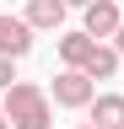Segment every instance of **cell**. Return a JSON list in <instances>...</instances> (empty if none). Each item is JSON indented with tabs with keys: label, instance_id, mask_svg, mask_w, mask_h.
Masks as SVG:
<instances>
[{
	"label": "cell",
	"instance_id": "4fadbf2b",
	"mask_svg": "<svg viewBox=\"0 0 124 129\" xmlns=\"http://www.w3.org/2000/svg\"><path fill=\"white\" fill-rule=\"evenodd\" d=\"M86 129H97V124H86Z\"/></svg>",
	"mask_w": 124,
	"mask_h": 129
},
{
	"label": "cell",
	"instance_id": "9c48e42d",
	"mask_svg": "<svg viewBox=\"0 0 124 129\" xmlns=\"http://www.w3.org/2000/svg\"><path fill=\"white\" fill-rule=\"evenodd\" d=\"M11 81H16V70H11V54H0V91H6Z\"/></svg>",
	"mask_w": 124,
	"mask_h": 129
},
{
	"label": "cell",
	"instance_id": "7c38bea8",
	"mask_svg": "<svg viewBox=\"0 0 124 129\" xmlns=\"http://www.w3.org/2000/svg\"><path fill=\"white\" fill-rule=\"evenodd\" d=\"M70 6H92V0H70Z\"/></svg>",
	"mask_w": 124,
	"mask_h": 129
},
{
	"label": "cell",
	"instance_id": "ba28073f",
	"mask_svg": "<svg viewBox=\"0 0 124 129\" xmlns=\"http://www.w3.org/2000/svg\"><path fill=\"white\" fill-rule=\"evenodd\" d=\"M86 75H92V81H113V75H119V48H113V43H97L92 59H86Z\"/></svg>",
	"mask_w": 124,
	"mask_h": 129
},
{
	"label": "cell",
	"instance_id": "52a82bcc",
	"mask_svg": "<svg viewBox=\"0 0 124 129\" xmlns=\"http://www.w3.org/2000/svg\"><path fill=\"white\" fill-rule=\"evenodd\" d=\"M86 113H92V124H97V129H124V97H119V91L92 97V102H86Z\"/></svg>",
	"mask_w": 124,
	"mask_h": 129
},
{
	"label": "cell",
	"instance_id": "30bf717a",
	"mask_svg": "<svg viewBox=\"0 0 124 129\" xmlns=\"http://www.w3.org/2000/svg\"><path fill=\"white\" fill-rule=\"evenodd\" d=\"M113 48H119V54H124V22H119V32H113Z\"/></svg>",
	"mask_w": 124,
	"mask_h": 129
},
{
	"label": "cell",
	"instance_id": "7a4b0ae2",
	"mask_svg": "<svg viewBox=\"0 0 124 129\" xmlns=\"http://www.w3.org/2000/svg\"><path fill=\"white\" fill-rule=\"evenodd\" d=\"M49 97H54V108H86L92 97H97V81H92L86 70H76V64H65V70L54 75Z\"/></svg>",
	"mask_w": 124,
	"mask_h": 129
},
{
	"label": "cell",
	"instance_id": "5b68a950",
	"mask_svg": "<svg viewBox=\"0 0 124 129\" xmlns=\"http://www.w3.org/2000/svg\"><path fill=\"white\" fill-rule=\"evenodd\" d=\"M65 11H70V0H27L33 32H59V27H65Z\"/></svg>",
	"mask_w": 124,
	"mask_h": 129
},
{
	"label": "cell",
	"instance_id": "3957f363",
	"mask_svg": "<svg viewBox=\"0 0 124 129\" xmlns=\"http://www.w3.org/2000/svg\"><path fill=\"white\" fill-rule=\"evenodd\" d=\"M27 48H33V22L27 16H0V54L22 59Z\"/></svg>",
	"mask_w": 124,
	"mask_h": 129
},
{
	"label": "cell",
	"instance_id": "277c9868",
	"mask_svg": "<svg viewBox=\"0 0 124 129\" xmlns=\"http://www.w3.org/2000/svg\"><path fill=\"white\" fill-rule=\"evenodd\" d=\"M86 11V32H92V38H113V32H119V22H124V11L113 6V0H92V6H81Z\"/></svg>",
	"mask_w": 124,
	"mask_h": 129
},
{
	"label": "cell",
	"instance_id": "8fae6325",
	"mask_svg": "<svg viewBox=\"0 0 124 129\" xmlns=\"http://www.w3.org/2000/svg\"><path fill=\"white\" fill-rule=\"evenodd\" d=\"M0 129H11V118H6V102H0Z\"/></svg>",
	"mask_w": 124,
	"mask_h": 129
},
{
	"label": "cell",
	"instance_id": "8992f818",
	"mask_svg": "<svg viewBox=\"0 0 124 129\" xmlns=\"http://www.w3.org/2000/svg\"><path fill=\"white\" fill-rule=\"evenodd\" d=\"M103 38H92V32L81 27V32H59V59L65 64H76V70H86V59H92V48H97Z\"/></svg>",
	"mask_w": 124,
	"mask_h": 129
},
{
	"label": "cell",
	"instance_id": "6da1fadb",
	"mask_svg": "<svg viewBox=\"0 0 124 129\" xmlns=\"http://www.w3.org/2000/svg\"><path fill=\"white\" fill-rule=\"evenodd\" d=\"M0 102H6L11 129H49L54 124V97H49V86H38V81H11V86L0 91Z\"/></svg>",
	"mask_w": 124,
	"mask_h": 129
}]
</instances>
